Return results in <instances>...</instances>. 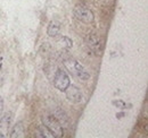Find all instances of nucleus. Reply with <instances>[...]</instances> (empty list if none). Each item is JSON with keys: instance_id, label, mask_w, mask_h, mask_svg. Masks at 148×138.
Wrapping results in <instances>:
<instances>
[{"instance_id": "7", "label": "nucleus", "mask_w": 148, "mask_h": 138, "mask_svg": "<svg viewBox=\"0 0 148 138\" xmlns=\"http://www.w3.org/2000/svg\"><path fill=\"white\" fill-rule=\"evenodd\" d=\"M10 123H12V113L10 112H6L0 118V138L8 136Z\"/></svg>"}, {"instance_id": "3", "label": "nucleus", "mask_w": 148, "mask_h": 138, "mask_svg": "<svg viewBox=\"0 0 148 138\" xmlns=\"http://www.w3.org/2000/svg\"><path fill=\"white\" fill-rule=\"evenodd\" d=\"M42 122L43 124L53 133V135L55 136V138H59V137H63L64 135V128L60 126V123L58 121L56 120L54 118L53 114H46L42 117Z\"/></svg>"}, {"instance_id": "10", "label": "nucleus", "mask_w": 148, "mask_h": 138, "mask_svg": "<svg viewBox=\"0 0 148 138\" xmlns=\"http://www.w3.org/2000/svg\"><path fill=\"white\" fill-rule=\"evenodd\" d=\"M60 32V24L57 20H51L47 27V34L50 37H56Z\"/></svg>"}, {"instance_id": "1", "label": "nucleus", "mask_w": 148, "mask_h": 138, "mask_svg": "<svg viewBox=\"0 0 148 138\" xmlns=\"http://www.w3.org/2000/svg\"><path fill=\"white\" fill-rule=\"evenodd\" d=\"M63 65H64V67L67 69L73 76L80 78L81 80H88V79L90 78V74L86 70V68H84L79 61L74 60L72 58L64 59Z\"/></svg>"}, {"instance_id": "16", "label": "nucleus", "mask_w": 148, "mask_h": 138, "mask_svg": "<svg viewBox=\"0 0 148 138\" xmlns=\"http://www.w3.org/2000/svg\"><path fill=\"white\" fill-rule=\"evenodd\" d=\"M122 117H124V113H117V118L119 119H121Z\"/></svg>"}, {"instance_id": "2", "label": "nucleus", "mask_w": 148, "mask_h": 138, "mask_svg": "<svg viewBox=\"0 0 148 138\" xmlns=\"http://www.w3.org/2000/svg\"><path fill=\"white\" fill-rule=\"evenodd\" d=\"M73 14L76 19H79L80 22L84 23V24H91L95 20V15L86 6L79 3L74 7Z\"/></svg>"}, {"instance_id": "9", "label": "nucleus", "mask_w": 148, "mask_h": 138, "mask_svg": "<svg viewBox=\"0 0 148 138\" xmlns=\"http://www.w3.org/2000/svg\"><path fill=\"white\" fill-rule=\"evenodd\" d=\"M9 136L12 138H21L25 136V128H24V124H23L22 121L17 122V123L13 127V129H12Z\"/></svg>"}, {"instance_id": "14", "label": "nucleus", "mask_w": 148, "mask_h": 138, "mask_svg": "<svg viewBox=\"0 0 148 138\" xmlns=\"http://www.w3.org/2000/svg\"><path fill=\"white\" fill-rule=\"evenodd\" d=\"M2 111H3V99L0 96V117H1Z\"/></svg>"}, {"instance_id": "11", "label": "nucleus", "mask_w": 148, "mask_h": 138, "mask_svg": "<svg viewBox=\"0 0 148 138\" xmlns=\"http://www.w3.org/2000/svg\"><path fill=\"white\" fill-rule=\"evenodd\" d=\"M36 137L40 138H55V136L53 135V133L45 126V124H40L39 127H37V131H36Z\"/></svg>"}, {"instance_id": "8", "label": "nucleus", "mask_w": 148, "mask_h": 138, "mask_svg": "<svg viewBox=\"0 0 148 138\" xmlns=\"http://www.w3.org/2000/svg\"><path fill=\"white\" fill-rule=\"evenodd\" d=\"M53 116H54V118H55L56 120L60 123V126H62L63 128H69L71 121H70L69 116H67L62 109H56L55 111L53 112Z\"/></svg>"}, {"instance_id": "6", "label": "nucleus", "mask_w": 148, "mask_h": 138, "mask_svg": "<svg viewBox=\"0 0 148 138\" xmlns=\"http://www.w3.org/2000/svg\"><path fill=\"white\" fill-rule=\"evenodd\" d=\"M66 94V99L72 103H81L82 101V93L81 91L74 85H69V87L64 91Z\"/></svg>"}, {"instance_id": "13", "label": "nucleus", "mask_w": 148, "mask_h": 138, "mask_svg": "<svg viewBox=\"0 0 148 138\" xmlns=\"http://www.w3.org/2000/svg\"><path fill=\"white\" fill-rule=\"evenodd\" d=\"M113 104H114L116 108H120V109L125 108V103H124L122 100H116V101H113Z\"/></svg>"}, {"instance_id": "15", "label": "nucleus", "mask_w": 148, "mask_h": 138, "mask_svg": "<svg viewBox=\"0 0 148 138\" xmlns=\"http://www.w3.org/2000/svg\"><path fill=\"white\" fill-rule=\"evenodd\" d=\"M2 57H0V71H1V69H2Z\"/></svg>"}, {"instance_id": "5", "label": "nucleus", "mask_w": 148, "mask_h": 138, "mask_svg": "<svg viewBox=\"0 0 148 138\" xmlns=\"http://www.w3.org/2000/svg\"><path fill=\"white\" fill-rule=\"evenodd\" d=\"M87 42H88L89 48H90L96 54L101 55L103 50H104V44H103L101 39H100L98 35L95 34V33L89 34L88 35V37H87Z\"/></svg>"}, {"instance_id": "12", "label": "nucleus", "mask_w": 148, "mask_h": 138, "mask_svg": "<svg viewBox=\"0 0 148 138\" xmlns=\"http://www.w3.org/2000/svg\"><path fill=\"white\" fill-rule=\"evenodd\" d=\"M57 44H58L60 48H63V49H65V50H69V49H71V48L73 47V41H72L70 37H67V36H60V37L57 40Z\"/></svg>"}, {"instance_id": "4", "label": "nucleus", "mask_w": 148, "mask_h": 138, "mask_svg": "<svg viewBox=\"0 0 148 138\" xmlns=\"http://www.w3.org/2000/svg\"><path fill=\"white\" fill-rule=\"evenodd\" d=\"M71 84V79H70V76L66 74L65 70L58 68L56 70L55 76H54V86L60 91V92H64L69 85Z\"/></svg>"}]
</instances>
